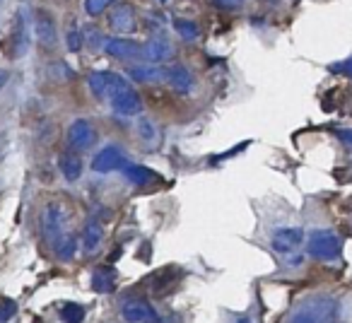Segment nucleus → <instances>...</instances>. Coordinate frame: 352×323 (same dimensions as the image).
Here are the masks:
<instances>
[{
    "instance_id": "4",
    "label": "nucleus",
    "mask_w": 352,
    "mask_h": 323,
    "mask_svg": "<svg viewBox=\"0 0 352 323\" xmlns=\"http://www.w3.org/2000/svg\"><path fill=\"white\" fill-rule=\"evenodd\" d=\"M121 316L126 323H162L155 307L142 294H128L121 302Z\"/></svg>"
},
{
    "instance_id": "16",
    "label": "nucleus",
    "mask_w": 352,
    "mask_h": 323,
    "mask_svg": "<svg viewBox=\"0 0 352 323\" xmlns=\"http://www.w3.org/2000/svg\"><path fill=\"white\" fill-rule=\"evenodd\" d=\"M123 174H126L128 181L135 183V186H147V183L160 181V177H157L152 169L142 167V164H126V167H123Z\"/></svg>"
},
{
    "instance_id": "34",
    "label": "nucleus",
    "mask_w": 352,
    "mask_h": 323,
    "mask_svg": "<svg viewBox=\"0 0 352 323\" xmlns=\"http://www.w3.org/2000/svg\"><path fill=\"white\" fill-rule=\"evenodd\" d=\"M162 3H166V0H162Z\"/></svg>"
},
{
    "instance_id": "33",
    "label": "nucleus",
    "mask_w": 352,
    "mask_h": 323,
    "mask_svg": "<svg viewBox=\"0 0 352 323\" xmlns=\"http://www.w3.org/2000/svg\"><path fill=\"white\" fill-rule=\"evenodd\" d=\"M239 323H251V321H249V318H246V316H244V318H241V321H239Z\"/></svg>"
},
{
    "instance_id": "23",
    "label": "nucleus",
    "mask_w": 352,
    "mask_h": 323,
    "mask_svg": "<svg viewBox=\"0 0 352 323\" xmlns=\"http://www.w3.org/2000/svg\"><path fill=\"white\" fill-rule=\"evenodd\" d=\"M54 249H56V254H58V258L70 260L75 256V236L73 234H65L63 239H60L58 244L54 246Z\"/></svg>"
},
{
    "instance_id": "11",
    "label": "nucleus",
    "mask_w": 352,
    "mask_h": 323,
    "mask_svg": "<svg viewBox=\"0 0 352 323\" xmlns=\"http://www.w3.org/2000/svg\"><path fill=\"white\" fill-rule=\"evenodd\" d=\"M171 54H174V46L166 39L164 34H155L145 46H142V56L147 60H155V63H162V60H169Z\"/></svg>"
},
{
    "instance_id": "22",
    "label": "nucleus",
    "mask_w": 352,
    "mask_h": 323,
    "mask_svg": "<svg viewBox=\"0 0 352 323\" xmlns=\"http://www.w3.org/2000/svg\"><path fill=\"white\" fill-rule=\"evenodd\" d=\"M60 318H63L65 323H82L85 307H80V304H75V302L63 304V307H60Z\"/></svg>"
},
{
    "instance_id": "14",
    "label": "nucleus",
    "mask_w": 352,
    "mask_h": 323,
    "mask_svg": "<svg viewBox=\"0 0 352 323\" xmlns=\"http://www.w3.org/2000/svg\"><path fill=\"white\" fill-rule=\"evenodd\" d=\"M166 85L176 92H188L193 85V75L186 65H166Z\"/></svg>"
},
{
    "instance_id": "18",
    "label": "nucleus",
    "mask_w": 352,
    "mask_h": 323,
    "mask_svg": "<svg viewBox=\"0 0 352 323\" xmlns=\"http://www.w3.org/2000/svg\"><path fill=\"white\" fill-rule=\"evenodd\" d=\"M92 287L97 289V292H113V287H116V270H113L111 265L97 268L92 275Z\"/></svg>"
},
{
    "instance_id": "12",
    "label": "nucleus",
    "mask_w": 352,
    "mask_h": 323,
    "mask_svg": "<svg viewBox=\"0 0 352 323\" xmlns=\"http://www.w3.org/2000/svg\"><path fill=\"white\" fill-rule=\"evenodd\" d=\"M34 27H36V39L41 41V46H46V49H54V44H56L54 17H51L49 12H44V10H36Z\"/></svg>"
},
{
    "instance_id": "29",
    "label": "nucleus",
    "mask_w": 352,
    "mask_h": 323,
    "mask_svg": "<svg viewBox=\"0 0 352 323\" xmlns=\"http://www.w3.org/2000/svg\"><path fill=\"white\" fill-rule=\"evenodd\" d=\"M140 135H145L147 140H150V137L155 135V131H152V123L150 121H142L140 123Z\"/></svg>"
},
{
    "instance_id": "9",
    "label": "nucleus",
    "mask_w": 352,
    "mask_h": 323,
    "mask_svg": "<svg viewBox=\"0 0 352 323\" xmlns=\"http://www.w3.org/2000/svg\"><path fill=\"white\" fill-rule=\"evenodd\" d=\"M109 27H111L113 32H118V34H128V32H133L138 27V17H135V10H133V5H128V3H121V5H116L111 10V15H109Z\"/></svg>"
},
{
    "instance_id": "32",
    "label": "nucleus",
    "mask_w": 352,
    "mask_h": 323,
    "mask_svg": "<svg viewBox=\"0 0 352 323\" xmlns=\"http://www.w3.org/2000/svg\"><path fill=\"white\" fill-rule=\"evenodd\" d=\"M6 82H8V73H6V70H0V87H3Z\"/></svg>"
},
{
    "instance_id": "21",
    "label": "nucleus",
    "mask_w": 352,
    "mask_h": 323,
    "mask_svg": "<svg viewBox=\"0 0 352 323\" xmlns=\"http://www.w3.org/2000/svg\"><path fill=\"white\" fill-rule=\"evenodd\" d=\"M174 27H176V32L182 34V39H186V41L198 39V34H201V27H198L196 22L182 20V17H176V20H174Z\"/></svg>"
},
{
    "instance_id": "7",
    "label": "nucleus",
    "mask_w": 352,
    "mask_h": 323,
    "mask_svg": "<svg viewBox=\"0 0 352 323\" xmlns=\"http://www.w3.org/2000/svg\"><path fill=\"white\" fill-rule=\"evenodd\" d=\"M126 155H123L121 147L116 145H107L104 150L97 152V157L92 159V169L99 174H109L113 172V169H123L126 167Z\"/></svg>"
},
{
    "instance_id": "15",
    "label": "nucleus",
    "mask_w": 352,
    "mask_h": 323,
    "mask_svg": "<svg viewBox=\"0 0 352 323\" xmlns=\"http://www.w3.org/2000/svg\"><path fill=\"white\" fill-rule=\"evenodd\" d=\"M30 49V39H27V25H25V15L17 12L15 22H12V56L20 58V56L27 54Z\"/></svg>"
},
{
    "instance_id": "20",
    "label": "nucleus",
    "mask_w": 352,
    "mask_h": 323,
    "mask_svg": "<svg viewBox=\"0 0 352 323\" xmlns=\"http://www.w3.org/2000/svg\"><path fill=\"white\" fill-rule=\"evenodd\" d=\"M109 80H111V73H92L89 75V89L97 99H107V89H109Z\"/></svg>"
},
{
    "instance_id": "26",
    "label": "nucleus",
    "mask_w": 352,
    "mask_h": 323,
    "mask_svg": "<svg viewBox=\"0 0 352 323\" xmlns=\"http://www.w3.org/2000/svg\"><path fill=\"white\" fill-rule=\"evenodd\" d=\"M82 39L87 41V44L92 46V49H99V46H104V41H107L102 34H99L97 30H92V27H87V30L82 32Z\"/></svg>"
},
{
    "instance_id": "6",
    "label": "nucleus",
    "mask_w": 352,
    "mask_h": 323,
    "mask_svg": "<svg viewBox=\"0 0 352 323\" xmlns=\"http://www.w3.org/2000/svg\"><path fill=\"white\" fill-rule=\"evenodd\" d=\"M97 140V133H94L92 123L85 121V118H78V121L70 123L68 128V145L73 152H82V150H89Z\"/></svg>"
},
{
    "instance_id": "24",
    "label": "nucleus",
    "mask_w": 352,
    "mask_h": 323,
    "mask_svg": "<svg viewBox=\"0 0 352 323\" xmlns=\"http://www.w3.org/2000/svg\"><path fill=\"white\" fill-rule=\"evenodd\" d=\"M17 313V302L15 299L0 297V323H8Z\"/></svg>"
},
{
    "instance_id": "25",
    "label": "nucleus",
    "mask_w": 352,
    "mask_h": 323,
    "mask_svg": "<svg viewBox=\"0 0 352 323\" xmlns=\"http://www.w3.org/2000/svg\"><path fill=\"white\" fill-rule=\"evenodd\" d=\"M111 5H113V0H85V12L92 15V17H97Z\"/></svg>"
},
{
    "instance_id": "5",
    "label": "nucleus",
    "mask_w": 352,
    "mask_h": 323,
    "mask_svg": "<svg viewBox=\"0 0 352 323\" xmlns=\"http://www.w3.org/2000/svg\"><path fill=\"white\" fill-rule=\"evenodd\" d=\"M63 227H65L63 208H60L58 203H51V205H46L44 215H41V232H44V239L49 241L51 246H56L65 236Z\"/></svg>"
},
{
    "instance_id": "31",
    "label": "nucleus",
    "mask_w": 352,
    "mask_h": 323,
    "mask_svg": "<svg viewBox=\"0 0 352 323\" xmlns=\"http://www.w3.org/2000/svg\"><path fill=\"white\" fill-rule=\"evenodd\" d=\"M215 3L220 8H234V5H239V0H215Z\"/></svg>"
},
{
    "instance_id": "17",
    "label": "nucleus",
    "mask_w": 352,
    "mask_h": 323,
    "mask_svg": "<svg viewBox=\"0 0 352 323\" xmlns=\"http://www.w3.org/2000/svg\"><path fill=\"white\" fill-rule=\"evenodd\" d=\"M104 239V227L99 225L97 220H89L85 225V234H82V246H85V254H94V251L102 246Z\"/></svg>"
},
{
    "instance_id": "13",
    "label": "nucleus",
    "mask_w": 352,
    "mask_h": 323,
    "mask_svg": "<svg viewBox=\"0 0 352 323\" xmlns=\"http://www.w3.org/2000/svg\"><path fill=\"white\" fill-rule=\"evenodd\" d=\"M131 78L142 85H166V65H135L131 68Z\"/></svg>"
},
{
    "instance_id": "1",
    "label": "nucleus",
    "mask_w": 352,
    "mask_h": 323,
    "mask_svg": "<svg viewBox=\"0 0 352 323\" xmlns=\"http://www.w3.org/2000/svg\"><path fill=\"white\" fill-rule=\"evenodd\" d=\"M338 311H340V307L336 299L311 297L294 309L289 323H338Z\"/></svg>"
},
{
    "instance_id": "30",
    "label": "nucleus",
    "mask_w": 352,
    "mask_h": 323,
    "mask_svg": "<svg viewBox=\"0 0 352 323\" xmlns=\"http://www.w3.org/2000/svg\"><path fill=\"white\" fill-rule=\"evenodd\" d=\"M338 137H340V140H345L347 145L352 147V131H338Z\"/></svg>"
},
{
    "instance_id": "10",
    "label": "nucleus",
    "mask_w": 352,
    "mask_h": 323,
    "mask_svg": "<svg viewBox=\"0 0 352 323\" xmlns=\"http://www.w3.org/2000/svg\"><path fill=\"white\" fill-rule=\"evenodd\" d=\"M302 244H304V232L294 230V227H289V230H278L273 234V249L278 251V254H292V251H297Z\"/></svg>"
},
{
    "instance_id": "28",
    "label": "nucleus",
    "mask_w": 352,
    "mask_h": 323,
    "mask_svg": "<svg viewBox=\"0 0 352 323\" xmlns=\"http://www.w3.org/2000/svg\"><path fill=\"white\" fill-rule=\"evenodd\" d=\"M331 70H333V73H345V75H350V78H352V58L342 60V63H336Z\"/></svg>"
},
{
    "instance_id": "3",
    "label": "nucleus",
    "mask_w": 352,
    "mask_h": 323,
    "mask_svg": "<svg viewBox=\"0 0 352 323\" xmlns=\"http://www.w3.org/2000/svg\"><path fill=\"white\" fill-rule=\"evenodd\" d=\"M307 246H309V256H311V258L336 260L338 256H340L342 239L331 230H318L307 239Z\"/></svg>"
},
{
    "instance_id": "8",
    "label": "nucleus",
    "mask_w": 352,
    "mask_h": 323,
    "mask_svg": "<svg viewBox=\"0 0 352 323\" xmlns=\"http://www.w3.org/2000/svg\"><path fill=\"white\" fill-rule=\"evenodd\" d=\"M104 51H107L111 58L118 60H135L142 56V46L138 41L123 39V36H113V39L104 41Z\"/></svg>"
},
{
    "instance_id": "19",
    "label": "nucleus",
    "mask_w": 352,
    "mask_h": 323,
    "mask_svg": "<svg viewBox=\"0 0 352 323\" xmlns=\"http://www.w3.org/2000/svg\"><path fill=\"white\" fill-rule=\"evenodd\" d=\"M58 167L68 181H78L80 174H82V159H80L75 152H65V155H60Z\"/></svg>"
},
{
    "instance_id": "27",
    "label": "nucleus",
    "mask_w": 352,
    "mask_h": 323,
    "mask_svg": "<svg viewBox=\"0 0 352 323\" xmlns=\"http://www.w3.org/2000/svg\"><path fill=\"white\" fill-rule=\"evenodd\" d=\"M80 46H82V34H80V32H70L68 34V49L78 51Z\"/></svg>"
},
{
    "instance_id": "2",
    "label": "nucleus",
    "mask_w": 352,
    "mask_h": 323,
    "mask_svg": "<svg viewBox=\"0 0 352 323\" xmlns=\"http://www.w3.org/2000/svg\"><path fill=\"white\" fill-rule=\"evenodd\" d=\"M107 99L111 102L113 111L123 113V116H135L142 109V99L140 94L135 92L131 82L121 75L111 73V80H109V89H107Z\"/></svg>"
}]
</instances>
